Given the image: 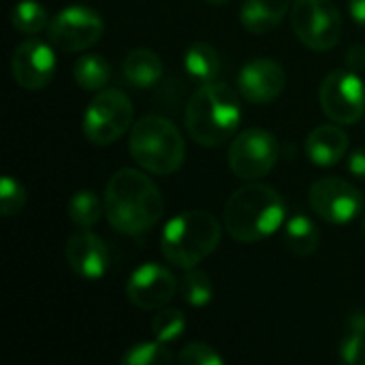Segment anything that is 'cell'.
I'll return each mask as SVG.
<instances>
[{
  "label": "cell",
  "instance_id": "cell-1",
  "mask_svg": "<svg viewBox=\"0 0 365 365\" xmlns=\"http://www.w3.org/2000/svg\"><path fill=\"white\" fill-rule=\"evenodd\" d=\"M105 216L124 235H141L154 229L165 212L158 186L137 169L115 171L105 188Z\"/></svg>",
  "mask_w": 365,
  "mask_h": 365
},
{
  "label": "cell",
  "instance_id": "cell-2",
  "mask_svg": "<svg viewBox=\"0 0 365 365\" xmlns=\"http://www.w3.org/2000/svg\"><path fill=\"white\" fill-rule=\"evenodd\" d=\"M242 122L237 92L222 81H205L188 101L184 124L190 139L205 148H218L233 137Z\"/></svg>",
  "mask_w": 365,
  "mask_h": 365
},
{
  "label": "cell",
  "instance_id": "cell-3",
  "mask_svg": "<svg viewBox=\"0 0 365 365\" xmlns=\"http://www.w3.org/2000/svg\"><path fill=\"white\" fill-rule=\"evenodd\" d=\"M284 212L282 195L255 180L229 197L225 207V229L235 242L255 244L280 229Z\"/></svg>",
  "mask_w": 365,
  "mask_h": 365
},
{
  "label": "cell",
  "instance_id": "cell-4",
  "mask_svg": "<svg viewBox=\"0 0 365 365\" xmlns=\"http://www.w3.org/2000/svg\"><path fill=\"white\" fill-rule=\"evenodd\" d=\"M220 235L222 229L214 214L190 210L173 216L165 225L160 235V250L171 265L190 269L218 248Z\"/></svg>",
  "mask_w": 365,
  "mask_h": 365
},
{
  "label": "cell",
  "instance_id": "cell-5",
  "mask_svg": "<svg viewBox=\"0 0 365 365\" xmlns=\"http://www.w3.org/2000/svg\"><path fill=\"white\" fill-rule=\"evenodd\" d=\"M128 150L133 160L154 173H175L186 158V141L180 128L163 115H145L130 130Z\"/></svg>",
  "mask_w": 365,
  "mask_h": 365
},
{
  "label": "cell",
  "instance_id": "cell-6",
  "mask_svg": "<svg viewBox=\"0 0 365 365\" xmlns=\"http://www.w3.org/2000/svg\"><path fill=\"white\" fill-rule=\"evenodd\" d=\"M291 28L297 38L314 51H327L342 38V15L334 0H295Z\"/></svg>",
  "mask_w": 365,
  "mask_h": 365
},
{
  "label": "cell",
  "instance_id": "cell-7",
  "mask_svg": "<svg viewBox=\"0 0 365 365\" xmlns=\"http://www.w3.org/2000/svg\"><path fill=\"white\" fill-rule=\"evenodd\" d=\"M133 103L120 90H103L83 113V135L94 145H111L133 124Z\"/></svg>",
  "mask_w": 365,
  "mask_h": 365
},
{
  "label": "cell",
  "instance_id": "cell-8",
  "mask_svg": "<svg viewBox=\"0 0 365 365\" xmlns=\"http://www.w3.org/2000/svg\"><path fill=\"white\" fill-rule=\"evenodd\" d=\"M105 32L103 17L86 4H71L56 13L47 26V41L60 51H86Z\"/></svg>",
  "mask_w": 365,
  "mask_h": 365
},
{
  "label": "cell",
  "instance_id": "cell-9",
  "mask_svg": "<svg viewBox=\"0 0 365 365\" xmlns=\"http://www.w3.org/2000/svg\"><path fill=\"white\" fill-rule=\"evenodd\" d=\"M227 158L237 178L246 182L261 180L278 163V139L265 128H246L233 139Z\"/></svg>",
  "mask_w": 365,
  "mask_h": 365
},
{
  "label": "cell",
  "instance_id": "cell-10",
  "mask_svg": "<svg viewBox=\"0 0 365 365\" xmlns=\"http://www.w3.org/2000/svg\"><path fill=\"white\" fill-rule=\"evenodd\" d=\"M319 103L336 124H355L365 113V83L355 71H331L321 81Z\"/></svg>",
  "mask_w": 365,
  "mask_h": 365
},
{
  "label": "cell",
  "instance_id": "cell-11",
  "mask_svg": "<svg viewBox=\"0 0 365 365\" xmlns=\"http://www.w3.org/2000/svg\"><path fill=\"white\" fill-rule=\"evenodd\" d=\"M308 201L312 212L329 225H346L355 220L364 207L361 192L346 180L321 178L310 186Z\"/></svg>",
  "mask_w": 365,
  "mask_h": 365
},
{
  "label": "cell",
  "instance_id": "cell-12",
  "mask_svg": "<svg viewBox=\"0 0 365 365\" xmlns=\"http://www.w3.org/2000/svg\"><path fill=\"white\" fill-rule=\"evenodd\" d=\"M11 73L17 86L36 92L51 83L56 75V51L51 43L28 38L21 41L11 56Z\"/></svg>",
  "mask_w": 365,
  "mask_h": 365
},
{
  "label": "cell",
  "instance_id": "cell-13",
  "mask_svg": "<svg viewBox=\"0 0 365 365\" xmlns=\"http://www.w3.org/2000/svg\"><path fill=\"white\" fill-rule=\"evenodd\" d=\"M178 289L180 287L171 269L158 263H143L130 274L126 282V297L141 310H160L175 297Z\"/></svg>",
  "mask_w": 365,
  "mask_h": 365
},
{
  "label": "cell",
  "instance_id": "cell-14",
  "mask_svg": "<svg viewBox=\"0 0 365 365\" xmlns=\"http://www.w3.org/2000/svg\"><path fill=\"white\" fill-rule=\"evenodd\" d=\"M240 94L248 103L265 105L276 101L287 86V73L284 68L269 58H255L244 64L237 77Z\"/></svg>",
  "mask_w": 365,
  "mask_h": 365
},
{
  "label": "cell",
  "instance_id": "cell-15",
  "mask_svg": "<svg viewBox=\"0 0 365 365\" xmlns=\"http://www.w3.org/2000/svg\"><path fill=\"white\" fill-rule=\"evenodd\" d=\"M68 267L83 280H101L109 269V250L105 242L88 229L71 235L64 248Z\"/></svg>",
  "mask_w": 365,
  "mask_h": 365
},
{
  "label": "cell",
  "instance_id": "cell-16",
  "mask_svg": "<svg viewBox=\"0 0 365 365\" xmlns=\"http://www.w3.org/2000/svg\"><path fill=\"white\" fill-rule=\"evenodd\" d=\"M349 150V135L336 124L317 126L306 139V154L317 167L338 165Z\"/></svg>",
  "mask_w": 365,
  "mask_h": 365
},
{
  "label": "cell",
  "instance_id": "cell-17",
  "mask_svg": "<svg viewBox=\"0 0 365 365\" xmlns=\"http://www.w3.org/2000/svg\"><path fill=\"white\" fill-rule=\"evenodd\" d=\"M291 9V0H244L240 19L252 34H265L280 26Z\"/></svg>",
  "mask_w": 365,
  "mask_h": 365
},
{
  "label": "cell",
  "instance_id": "cell-18",
  "mask_svg": "<svg viewBox=\"0 0 365 365\" xmlns=\"http://www.w3.org/2000/svg\"><path fill=\"white\" fill-rule=\"evenodd\" d=\"M124 77L137 88H152L163 75V60L152 49H133L122 64Z\"/></svg>",
  "mask_w": 365,
  "mask_h": 365
},
{
  "label": "cell",
  "instance_id": "cell-19",
  "mask_svg": "<svg viewBox=\"0 0 365 365\" xmlns=\"http://www.w3.org/2000/svg\"><path fill=\"white\" fill-rule=\"evenodd\" d=\"M321 244V231L308 216H293L284 225V246L295 257H310Z\"/></svg>",
  "mask_w": 365,
  "mask_h": 365
},
{
  "label": "cell",
  "instance_id": "cell-20",
  "mask_svg": "<svg viewBox=\"0 0 365 365\" xmlns=\"http://www.w3.org/2000/svg\"><path fill=\"white\" fill-rule=\"evenodd\" d=\"M220 56L218 51L210 45V43H203V41H197L192 43L186 53H184V68L186 73L205 83V81H214L218 75H220Z\"/></svg>",
  "mask_w": 365,
  "mask_h": 365
},
{
  "label": "cell",
  "instance_id": "cell-21",
  "mask_svg": "<svg viewBox=\"0 0 365 365\" xmlns=\"http://www.w3.org/2000/svg\"><path fill=\"white\" fill-rule=\"evenodd\" d=\"M73 77L79 88L88 92H101L111 79V66L103 56L86 53L73 66Z\"/></svg>",
  "mask_w": 365,
  "mask_h": 365
},
{
  "label": "cell",
  "instance_id": "cell-22",
  "mask_svg": "<svg viewBox=\"0 0 365 365\" xmlns=\"http://www.w3.org/2000/svg\"><path fill=\"white\" fill-rule=\"evenodd\" d=\"M105 212V201L94 190H77L66 205V214L71 222L79 229H90L94 227Z\"/></svg>",
  "mask_w": 365,
  "mask_h": 365
},
{
  "label": "cell",
  "instance_id": "cell-23",
  "mask_svg": "<svg viewBox=\"0 0 365 365\" xmlns=\"http://www.w3.org/2000/svg\"><path fill=\"white\" fill-rule=\"evenodd\" d=\"M11 24L15 30L24 34H38L47 30L49 26V15L45 6L36 0H21L13 6L11 11Z\"/></svg>",
  "mask_w": 365,
  "mask_h": 365
},
{
  "label": "cell",
  "instance_id": "cell-24",
  "mask_svg": "<svg viewBox=\"0 0 365 365\" xmlns=\"http://www.w3.org/2000/svg\"><path fill=\"white\" fill-rule=\"evenodd\" d=\"M340 357L344 364H365V310L351 314L349 329L340 342Z\"/></svg>",
  "mask_w": 365,
  "mask_h": 365
},
{
  "label": "cell",
  "instance_id": "cell-25",
  "mask_svg": "<svg viewBox=\"0 0 365 365\" xmlns=\"http://www.w3.org/2000/svg\"><path fill=\"white\" fill-rule=\"evenodd\" d=\"M180 293H182L184 302L190 304L192 308H203L212 302L214 287L205 272L190 267V269H186L184 278L180 280Z\"/></svg>",
  "mask_w": 365,
  "mask_h": 365
},
{
  "label": "cell",
  "instance_id": "cell-26",
  "mask_svg": "<svg viewBox=\"0 0 365 365\" xmlns=\"http://www.w3.org/2000/svg\"><path fill=\"white\" fill-rule=\"evenodd\" d=\"M171 361H173V355L160 340L135 344L122 355L124 365H167Z\"/></svg>",
  "mask_w": 365,
  "mask_h": 365
},
{
  "label": "cell",
  "instance_id": "cell-27",
  "mask_svg": "<svg viewBox=\"0 0 365 365\" xmlns=\"http://www.w3.org/2000/svg\"><path fill=\"white\" fill-rule=\"evenodd\" d=\"M186 329V317L178 308H160V312L152 319V334L160 342L178 340Z\"/></svg>",
  "mask_w": 365,
  "mask_h": 365
},
{
  "label": "cell",
  "instance_id": "cell-28",
  "mask_svg": "<svg viewBox=\"0 0 365 365\" xmlns=\"http://www.w3.org/2000/svg\"><path fill=\"white\" fill-rule=\"evenodd\" d=\"M26 205V188L19 180L4 175L0 180V214L2 216H17Z\"/></svg>",
  "mask_w": 365,
  "mask_h": 365
},
{
  "label": "cell",
  "instance_id": "cell-29",
  "mask_svg": "<svg viewBox=\"0 0 365 365\" xmlns=\"http://www.w3.org/2000/svg\"><path fill=\"white\" fill-rule=\"evenodd\" d=\"M178 361L182 365H220L225 364L222 355L216 353V349H212L205 342H190L186 344L180 355Z\"/></svg>",
  "mask_w": 365,
  "mask_h": 365
},
{
  "label": "cell",
  "instance_id": "cell-30",
  "mask_svg": "<svg viewBox=\"0 0 365 365\" xmlns=\"http://www.w3.org/2000/svg\"><path fill=\"white\" fill-rule=\"evenodd\" d=\"M349 173L365 182V148H359L349 158Z\"/></svg>",
  "mask_w": 365,
  "mask_h": 365
},
{
  "label": "cell",
  "instance_id": "cell-31",
  "mask_svg": "<svg viewBox=\"0 0 365 365\" xmlns=\"http://www.w3.org/2000/svg\"><path fill=\"white\" fill-rule=\"evenodd\" d=\"M346 64L351 66V71L359 73L365 68V47L364 45H353L346 53Z\"/></svg>",
  "mask_w": 365,
  "mask_h": 365
},
{
  "label": "cell",
  "instance_id": "cell-32",
  "mask_svg": "<svg viewBox=\"0 0 365 365\" xmlns=\"http://www.w3.org/2000/svg\"><path fill=\"white\" fill-rule=\"evenodd\" d=\"M349 9H351L353 19L365 26V0H349Z\"/></svg>",
  "mask_w": 365,
  "mask_h": 365
},
{
  "label": "cell",
  "instance_id": "cell-33",
  "mask_svg": "<svg viewBox=\"0 0 365 365\" xmlns=\"http://www.w3.org/2000/svg\"><path fill=\"white\" fill-rule=\"evenodd\" d=\"M210 4H227L229 0H207Z\"/></svg>",
  "mask_w": 365,
  "mask_h": 365
},
{
  "label": "cell",
  "instance_id": "cell-34",
  "mask_svg": "<svg viewBox=\"0 0 365 365\" xmlns=\"http://www.w3.org/2000/svg\"><path fill=\"white\" fill-rule=\"evenodd\" d=\"M361 229H364V233H365V214H364V218H361Z\"/></svg>",
  "mask_w": 365,
  "mask_h": 365
}]
</instances>
